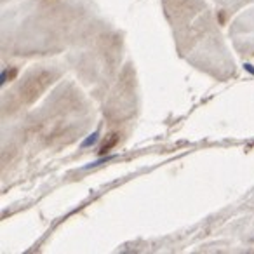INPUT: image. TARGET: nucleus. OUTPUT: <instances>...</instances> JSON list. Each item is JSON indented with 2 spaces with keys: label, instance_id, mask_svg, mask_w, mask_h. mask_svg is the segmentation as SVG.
Here are the masks:
<instances>
[{
  "label": "nucleus",
  "instance_id": "1",
  "mask_svg": "<svg viewBox=\"0 0 254 254\" xmlns=\"http://www.w3.org/2000/svg\"><path fill=\"white\" fill-rule=\"evenodd\" d=\"M164 7L180 56L218 80L235 75V63L216 26L218 23L202 0H164Z\"/></svg>",
  "mask_w": 254,
  "mask_h": 254
},
{
  "label": "nucleus",
  "instance_id": "2",
  "mask_svg": "<svg viewBox=\"0 0 254 254\" xmlns=\"http://www.w3.org/2000/svg\"><path fill=\"white\" fill-rule=\"evenodd\" d=\"M58 77V71L53 68H33L26 73L25 82L19 84L16 89H12L7 96V105L4 106V115L7 113V117H11L12 113H19L21 110H26V106H30L33 101H37L40 96V92L46 91L47 85H51Z\"/></svg>",
  "mask_w": 254,
  "mask_h": 254
},
{
  "label": "nucleus",
  "instance_id": "3",
  "mask_svg": "<svg viewBox=\"0 0 254 254\" xmlns=\"http://www.w3.org/2000/svg\"><path fill=\"white\" fill-rule=\"evenodd\" d=\"M214 2L221 5L223 9H226L228 12H237L242 7H246V5L253 4L254 0H214Z\"/></svg>",
  "mask_w": 254,
  "mask_h": 254
}]
</instances>
